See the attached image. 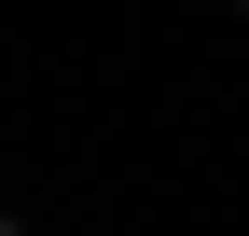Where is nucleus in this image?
I'll list each match as a JSON object with an SVG mask.
<instances>
[{
	"mask_svg": "<svg viewBox=\"0 0 249 236\" xmlns=\"http://www.w3.org/2000/svg\"><path fill=\"white\" fill-rule=\"evenodd\" d=\"M0 236H14V222H0Z\"/></svg>",
	"mask_w": 249,
	"mask_h": 236,
	"instance_id": "nucleus-1",
	"label": "nucleus"
}]
</instances>
